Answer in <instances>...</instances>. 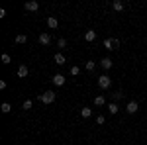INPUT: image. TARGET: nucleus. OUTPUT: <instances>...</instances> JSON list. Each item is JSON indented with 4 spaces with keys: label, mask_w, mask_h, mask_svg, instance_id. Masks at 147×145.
<instances>
[{
    "label": "nucleus",
    "mask_w": 147,
    "mask_h": 145,
    "mask_svg": "<svg viewBox=\"0 0 147 145\" xmlns=\"http://www.w3.org/2000/svg\"><path fill=\"white\" fill-rule=\"evenodd\" d=\"M104 47L108 51H114V39H104Z\"/></svg>",
    "instance_id": "obj_17"
},
{
    "label": "nucleus",
    "mask_w": 147,
    "mask_h": 145,
    "mask_svg": "<svg viewBox=\"0 0 147 145\" xmlns=\"http://www.w3.org/2000/svg\"><path fill=\"white\" fill-rule=\"evenodd\" d=\"M122 96H124V94H122V90H116V92L112 94V102H116V104H118V102L122 100Z\"/></svg>",
    "instance_id": "obj_12"
},
{
    "label": "nucleus",
    "mask_w": 147,
    "mask_h": 145,
    "mask_svg": "<svg viewBox=\"0 0 147 145\" xmlns=\"http://www.w3.org/2000/svg\"><path fill=\"white\" fill-rule=\"evenodd\" d=\"M18 77L20 78L28 77V65H20V67H18Z\"/></svg>",
    "instance_id": "obj_8"
},
{
    "label": "nucleus",
    "mask_w": 147,
    "mask_h": 145,
    "mask_svg": "<svg viewBox=\"0 0 147 145\" xmlns=\"http://www.w3.org/2000/svg\"><path fill=\"white\" fill-rule=\"evenodd\" d=\"M55 63L57 65H65V55H63V53H57L55 55Z\"/></svg>",
    "instance_id": "obj_16"
},
{
    "label": "nucleus",
    "mask_w": 147,
    "mask_h": 145,
    "mask_svg": "<svg viewBox=\"0 0 147 145\" xmlns=\"http://www.w3.org/2000/svg\"><path fill=\"white\" fill-rule=\"evenodd\" d=\"M118 110H120V108H118L116 102H110V104H108V112H110V114H118Z\"/></svg>",
    "instance_id": "obj_14"
},
{
    "label": "nucleus",
    "mask_w": 147,
    "mask_h": 145,
    "mask_svg": "<svg viewBox=\"0 0 147 145\" xmlns=\"http://www.w3.org/2000/svg\"><path fill=\"white\" fill-rule=\"evenodd\" d=\"M112 65H114V63H112V59H108V57H104V59L100 61V67L104 69V71H108V69H112Z\"/></svg>",
    "instance_id": "obj_5"
},
{
    "label": "nucleus",
    "mask_w": 147,
    "mask_h": 145,
    "mask_svg": "<svg viewBox=\"0 0 147 145\" xmlns=\"http://www.w3.org/2000/svg\"><path fill=\"white\" fill-rule=\"evenodd\" d=\"M137 110H139V106H137V102H136V100L127 102V106H125V112H127V114H136Z\"/></svg>",
    "instance_id": "obj_3"
},
{
    "label": "nucleus",
    "mask_w": 147,
    "mask_h": 145,
    "mask_svg": "<svg viewBox=\"0 0 147 145\" xmlns=\"http://www.w3.org/2000/svg\"><path fill=\"white\" fill-rule=\"evenodd\" d=\"M47 26H49L51 30H55V28H59V20L51 16V18H47Z\"/></svg>",
    "instance_id": "obj_9"
},
{
    "label": "nucleus",
    "mask_w": 147,
    "mask_h": 145,
    "mask_svg": "<svg viewBox=\"0 0 147 145\" xmlns=\"http://www.w3.org/2000/svg\"><path fill=\"white\" fill-rule=\"evenodd\" d=\"M84 39H86V41H94V39H96V32H94V30H88V32L84 34Z\"/></svg>",
    "instance_id": "obj_10"
},
{
    "label": "nucleus",
    "mask_w": 147,
    "mask_h": 145,
    "mask_svg": "<svg viewBox=\"0 0 147 145\" xmlns=\"http://www.w3.org/2000/svg\"><path fill=\"white\" fill-rule=\"evenodd\" d=\"M96 122H98V123H100V125H102V123L106 122V118H104V116H98V118H96Z\"/></svg>",
    "instance_id": "obj_25"
},
{
    "label": "nucleus",
    "mask_w": 147,
    "mask_h": 145,
    "mask_svg": "<svg viewBox=\"0 0 147 145\" xmlns=\"http://www.w3.org/2000/svg\"><path fill=\"white\" fill-rule=\"evenodd\" d=\"M26 41H28V35H24V34H20L16 37V43H26Z\"/></svg>",
    "instance_id": "obj_19"
},
{
    "label": "nucleus",
    "mask_w": 147,
    "mask_h": 145,
    "mask_svg": "<svg viewBox=\"0 0 147 145\" xmlns=\"http://www.w3.org/2000/svg\"><path fill=\"white\" fill-rule=\"evenodd\" d=\"M104 104H106V98L104 96H96L94 98V106H104Z\"/></svg>",
    "instance_id": "obj_18"
},
{
    "label": "nucleus",
    "mask_w": 147,
    "mask_h": 145,
    "mask_svg": "<svg viewBox=\"0 0 147 145\" xmlns=\"http://www.w3.org/2000/svg\"><path fill=\"white\" fill-rule=\"evenodd\" d=\"M24 8H26L28 12H35L37 8H39V4H37L35 0H30V2H26V6H24Z\"/></svg>",
    "instance_id": "obj_4"
},
{
    "label": "nucleus",
    "mask_w": 147,
    "mask_h": 145,
    "mask_svg": "<svg viewBox=\"0 0 147 145\" xmlns=\"http://www.w3.org/2000/svg\"><path fill=\"white\" fill-rule=\"evenodd\" d=\"M57 43H59V47H67V39H63V37H61Z\"/></svg>",
    "instance_id": "obj_24"
},
{
    "label": "nucleus",
    "mask_w": 147,
    "mask_h": 145,
    "mask_svg": "<svg viewBox=\"0 0 147 145\" xmlns=\"http://www.w3.org/2000/svg\"><path fill=\"white\" fill-rule=\"evenodd\" d=\"M0 110H2V114H10V112H12V106L8 104V102H4V104L0 106Z\"/></svg>",
    "instance_id": "obj_15"
},
{
    "label": "nucleus",
    "mask_w": 147,
    "mask_h": 145,
    "mask_svg": "<svg viewBox=\"0 0 147 145\" xmlns=\"http://www.w3.org/2000/svg\"><path fill=\"white\" fill-rule=\"evenodd\" d=\"M53 84H55V86H63V84H65V77H63V75H55V77H53Z\"/></svg>",
    "instance_id": "obj_6"
},
{
    "label": "nucleus",
    "mask_w": 147,
    "mask_h": 145,
    "mask_svg": "<svg viewBox=\"0 0 147 145\" xmlns=\"http://www.w3.org/2000/svg\"><path fill=\"white\" fill-rule=\"evenodd\" d=\"M94 67H96V63H94V61H86V65H84L86 71H94Z\"/></svg>",
    "instance_id": "obj_20"
},
{
    "label": "nucleus",
    "mask_w": 147,
    "mask_h": 145,
    "mask_svg": "<svg viewBox=\"0 0 147 145\" xmlns=\"http://www.w3.org/2000/svg\"><path fill=\"white\" fill-rule=\"evenodd\" d=\"M37 100L41 102V104H53V102H55V92H53V90H45L43 94L37 96Z\"/></svg>",
    "instance_id": "obj_1"
},
{
    "label": "nucleus",
    "mask_w": 147,
    "mask_h": 145,
    "mask_svg": "<svg viewBox=\"0 0 147 145\" xmlns=\"http://www.w3.org/2000/svg\"><path fill=\"white\" fill-rule=\"evenodd\" d=\"M10 61H12V59H10V55H6V53L2 55V63H4V65H8Z\"/></svg>",
    "instance_id": "obj_23"
},
{
    "label": "nucleus",
    "mask_w": 147,
    "mask_h": 145,
    "mask_svg": "<svg viewBox=\"0 0 147 145\" xmlns=\"http://www.w3.org/2000/svg\"><path fill=\"white\" fill-rule=\"evenodd\" d=\"M90 114H92V110L88 108V106H84V108H80V116H82V118H90Z\"/></svg>",
    "instance_id": "obj_13"
},
{
    "label": "nucleus",
    "mask_w": 147,
    "mask_h": 145,
    "mask_svg": "<svg viewBox=\"0 0 147 145\" xmlns=\"http://www.w3.org/2000/svg\"><path fill=\"white\" fill-rule=\"evenodd\" d=\"M79 73H80V69L77 67V65H75V67H71V75H73V77H77Z\"/></svg>",
    "instance_id": "obj_22"
},
{
    "label": "nucleus",
    "mask_w": 147,
    "mask_h": 145,
    "mask_svg": "<svg viewBox=\"0 0 147 145\" xmlns=\"http://www.w3.org/2000/svg\"><path fill=\"white\" fill-rule=\"evenodd\" d=\"M110 84H112V78L108 77V75H102V77H98V86H100L102 90H108V88H110Z\"/></svg>",
    "instance_id": "obj_2"
},
{
    "label": "nucleus",
    "mask_w": 147,
    "mask_h": 145,
    "mask_svg": "<svg viewBox=\"0 0 147 145\" xmlns=\"http://www.w3.org/2000/svg\"><path fill=\"white\" fill-rule=\"evenodd\" d=\"M112 8H114L116 12H122V10H124V2H120V0H114V2H112Z\"/></svg>",
    "instance_id": "obj_11"
},
{
    "label": "nucleus",
    "mask_w": 147,
    "mask_h": 145,
    "mask_svg": "<svg viewBox=\"0 0 147 145\" xmlns=\"http://www.w3.org/2000/svg\"><path fill=\"white\" fill-rule=\"evenodd\" d=\"M39 43H41V45H49V43H51V35H49V34H41V35H39Z\"/></svg>",
    "instance_id": "obj_7"
},
{
    "label": "nucleus",
    "mask_w": 147,
    "mask_h": 145,
    "mask_svg": "<svg viewBox=\"0 0 147 145\" xmlns=\"http://www.w3.org/2000/svg\"><path fill=\"white\" fill-rule=\"evenodd\" d=\"M32 106H34V102H32V100H26V102L22 104V108H24V110H32Z\"/></svg>",
    "instance_id": "obj_21"
}]
</instances>
